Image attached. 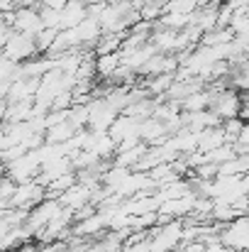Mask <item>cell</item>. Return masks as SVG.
Instances as JSON below:
<instances>
[{
    "label": "cell",
    "mask_w": 249,
    "mask_h": 252,
    "mask_svg": "<svg viewBox=\"0 0 249 252\" xmlns=\"http://www.w3.org/2000/svg\"><path fill=\"white\" fill-rule=\"evenodd\" d=\"M242 108H245V98H242V93H240L237 88H225V91H220V93L215 95L213 105H210V110L218 113V115L222 118V123L230 120V118H240Z\"/></svg>",
    "instance_id": "obj_2"
},
{
    "label": "cell",
    "mask_w": 249,
    "mask_h": 252,
    "mask_svg": "<svg viewBox=\"0 0 249 252\" xmlns=\"http://www.w3.org/2000/svg\"><path fill=\"white\" fill-rule=\"evenodd\" d=\"M39 12H42V22H44V27L61 30V10H54V7H39Z\"/></svg>",
    "instance_id": "obj_13"
},
{
    "label": "cell",
    "mask_w": 249,
    "mask_h": 252,
    "mask_svg": "<svg viewBox=\"0 0 249 252\" xmlns=\"http://www.w3.org/2000/svg\"><path fill=\"white\" fill-rule=\"evenodd\" d=\"M139 12H142V20H147V22H159V17L164 15V5H162L159 0H147V2L139 7Z\"/></svg>",
    "instance_id": "obj_11"
},
{
    "label": "cell",
    "mask_w": 249,
    "mask_h": 252,
    "mask_svg": "<svg viewBox=\"0 0 249 252\" xmlns=\"http://www.w3.org/2000/svg\"><path fill=\"white\" fill-rule=\"evenodd\" d=\"M74 184H79V174L76 171H69V174H61L59 179H54L49 186H47V198H59L64 191H69Z\"/></svg>",
    "instance_id": "obj_9"
},
{
    "label": "cell",
    "mask_w": 249,
    "mask_h": 252,
    "mask_svg": "<svg viewBox=\"0 0 249 252\" xmlns=\"http://www.w3.org/2000/svg\"><path fill=\"white\" fill-rule=\"evenodd\" d=\"M230 27H232L235 37L249 32V12H245V10H235V17H232V25H230Z\"/></svg>",
    "instance_id": "obj_14"
},
{
    "label": "cell",
    "mask_w": 249,
    "mask_h": 252,
    "mask_svg": "<svg viewBox=\"0 0 249 252\" xmlns=\"http://www.w3.org/2000/svg\"><path fill=\"white\" fill-rule=\"evenodd\" d=\"M235 150L237 155H249V120L245 123V130L240 132V137L235 140Z\"/></svg>",
    "instance_id": "obj_15"
},
{
    "label": "cell",
    "mask_w": 249,
    "mask_h": 252,
    "mask_svg": "<svg viewBox=\"0 0 249 252\" xmlns=\"http://www.w3.org/2000/svg\"><path fill=\"white\" fill-rule=\"evenodd\" d=\"M93 191L95 189H90V186H85V184H74L69 191H64L61 196H59V201H61V206L64 208H71V211H79L83 206H88V203H93Z\"/></svg>",
    "instance_id": "obj_5"
},
{
    "label": "cell",
    "mask_w": 249,
    "mask_h": 252,
    "mask_svg": "<svg viewBox=\"0 0 249 252\" xmlns=\"http://www.w3.org/2000/svg\"><path fill=\"white\" fill-rule=\"evenodd\" d=\"M85 5H93V2H100V0H83Z\"/></svg>",
    "instance_id": "obj_17"
},
{
    "label": "cell",
    "mask_w": 249,
    "mask_h": 252,
    "mask_svg": "<svg viewBox=\"0 0 249 252\" xmlns=\"http://www.w3.org/2000/svg\"><path fill=\"white\" fill-rule=\"evenodd\" d=\"M12 27L22 34H29V37H37L42 30H44V22H42V12L37 7H17L15 10V22Z\"/></svg>",
    "instance_id": "obj_4"
},
{
    "label": "cell",
    "mask_w": 249,
    "mask_h": 252,
    "mask_svg": "<svg viewBox=\"0 0 249 252\" xmlns=\"http://www.w3.org/2000/svg\"><path fill=\"white\" fill-rule=\"evenodd\" d=\"M247 196H249V193H247ZM247 216H249V213H247Z\"/></svg>",
    "instance_id": "obj_18"
},
{
    "label": "cell",
    "mask_w": 249,
    "mask_h": 252,
    "mask_svg": "<svg viewBox=\"0 0 249 252\" xmlns=\"http://www.w3.org/2000/svg\"><path fill=\"white\" fill-rule=\"evenodd\" d=\"M37 54H39V49H37L34 37L22 34V32H15V34L2 44V57H7V59H12V62H17V64H25V62L34 59Z\"/></svg>",
    "instance_id": "obj_1"
},
{
    "label": "cell",
    "mask_w": 249,
    "mask_h": 252,
    "mask_svg": "<svg viewBox=\"0 0 249 252\" xmlns=\"http://www.w3.org/2000/svg\"><path fill=\"white\" fill-rule=\"evenodd\" d=\"M245 123L247 120H242V118H230V120H225L222 123V130H225V135H227V142L230 145H235V140L240 137V132L245 130Z\"/></svg>",
    "instance_id": "obj_12"
},
{
    "label": "cell",
    "mask_w": 249,
    "mask_h": 252,
    "mask_svg": "<svg viewBox=\"0 0 249 252\" xmlns=\"http://www.w3.org/2000/svg\"><path fill=\"white\" fill-rule=\"evenodd\" d=\"M61 211H64V206H61L59 198H44V201H39V203L29 211L27 225H29L34 233H39V230L47 228V225H49Z\"/></svg>",
    "instance_id": "obj_3"
},
{
    "label": "cell",
    "mask_w": 249,
    "mask_h": 252,
    "mask_svg": "<svg viewBox=\"0 0 249 252\" xmlns=\"http://www.w3.org/2000/svg\"><path fill=\"white\" fill-rule=\"evenodd\" d=\"M76 132L79 130L74 127V123L71 120H64V123H56V125H52L47 130V142L49 145H66L69 140H74Z\"/></svg>",
    "instance_id": "obj_7"
},
{
    "label": "cell",
    "mask_w": 249,
    "mask_h": 252,
    "mask_svg": "<svg viewBox=\"0 0 249 252\" xmlns=\"http://www.w3.org/2000/svg\"><path fill=\"white\" fill-rule=\"evenodd\" d=\"M71 0H42V7H54V10H64Z\"/></svg>",
    "instance_id": "obj_16"
},
{
    "label": "cell",
    "mask_w": 249,
    "mask_h": 252,
    "mask_svg": "<svg viewBox=\"0 0 249 252\" xmlns=\"http://www.w3.org/2000/svg\"><path fill=\"white\" fill-rule=\"evenodd\" d=\"M120 64H122V54H120V52H110V54H100V57H95L98 79H100V81H103V79H110V76L117 71Z\"/></svg>",
    "instance_id": "obj_8"
},
{
    "label": "cell",
    "mask_w": 249,
    "mask_h": 252,
    "mask_svg": "<svg viewBox=\"0 0 249 252\" xmlns=\"http://www.w3.org/2000/svg\"><path fill=\"white\" fill-rule=\"evenodd\" d=\"M59 32L61 30H54V27H44L37 37H34V42H37V49H39V54H47L52 47H54V42H56V37H59Z\"/></svg>",
    "instance_id": "obj_10"
},
{
    "label": "cell",
    "mask_w": 249,
    "mask_h": 252,
    "mask_svg": "<svg viewBox=\"0 0 249 252\" xmlns=\"http://www.w3.org/2000/svg\"><path fill=\"white\" fill-rule=\"evenodd\" d=\"M85 17H88V5L83 0H71L61 10V30H71V27L81 25Z\"/></svg>",
    "instance_id": "obj_6"
}]
</instances>
